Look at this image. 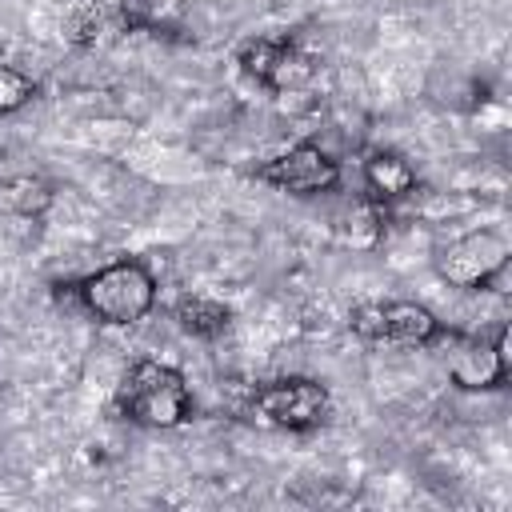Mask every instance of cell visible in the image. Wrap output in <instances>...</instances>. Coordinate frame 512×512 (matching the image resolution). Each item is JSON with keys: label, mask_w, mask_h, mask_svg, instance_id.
Listing matches in <instances>:
<instances>
[{"label": "cell", "mask_w": 512, "mask_h": 512, "mask_svg": "<svg viewBox=\"0 0 512 512\" xmlns=\"http://www.w3.org/2000/svg\"><path fill=\"white\" fill-rule=\"evenodd\" d=\"M448 380L460 392H500L512 380V352H508V324L484 336H460L448 328Z\"/></svg>", "instance_id": "7"}, {"label": "cell", "mask_w": 512, "mask_h": 512, "mask_svg": "<svg viewBox=\"0 0 512 512\" xmlns=\"http://www.w3.org/2000/svg\"><path fill=\"white\" fill-rule=\"evenodd\" d=\"M52 184L44 176H12L0 184V200L16 212V216H40L52 204Z\"/></svg>", "instance_id": "12"}, {"label": "cell", "mask_w": 512, "mask_h": 512, "mask_svg": "<svg viewBox=\"0 0 512 512\" xmlns=\"http://www.w3.org/2000/svg\"><path fill=\"white\" fill-rule=\"evenodd\" d=\"M172 320H176L180 332H188V336H196V340H216V336L228 332L232 308H228L224 300H216V296L188 292V296H180V300L172 304Z\"/></svg>", "instance_id": "10"}, {"label": "cell", "mask_w": 512, "mask_h": 512, "mask_svg": "<svg viewBox=\"0 0 512 512\" xmlns=\"http://www.w3.org/2000/svg\"><path fill=\"white\" fill-rule=\"evenodd\" d=\"M156 276L140 256L108 260L72 284L76 304L104 328H132L156 308Z\"/></svg>", "instance_id": "2"}, {"label": "cell", "mask_w": 512, "mask_h": 512, "mask_svg": "<svg viewBox=\"0 0 512 512\" xmlns=\"http://www.w3.org/2000/svg\"><path fill=\"white\" fill-rule=\"evenodd\" d=\"M36 80L28 76V72H20L16 64H4L0 60V116H12V112H20L24 104H32L36 100Z\"/></svg>", "instance_id": "13"}, {"label": "cell", "mask_w": 512, "mask_h": 512, "mask_svg": "<svg viewBox=\"0 0 512 512\" xmlns=\"http://www.w3.org/2000/svg\"><path fill=\"white\" fill-rule=\"evenodd\" d=\"M348 328L368 344L428 348L448 336L444 320L416 300H364L348 312Z\"/></svg>", "instance_id": "4"}, {"label": "cell", "mask_w": 512, "mask_h": 512, "mask_svg": "<svg viewBox=\"0 0 512 512\" xmlns=\"http://www.w3.org/2000/svg\"><path fill=\"white\" fill-rule=\"evenodd\" d=\"M252 176L276 192H288V196H324V192H336L344 184L340 160L312 140H300V144L260 160L252 168Z\"/></svg>", "instance_id": "6"}, {"label": "cell", "mask_w": 512, "mask_h": 512, "mask_svg": "<svg viewBox=\"0 0 512 512\" xmlns=\"http://www.w3.org/2000/svg\"><path fill=\"white\" fill-rule=\"evenodd\" d=\"M236 64L244 76H252L268 92H296L312 80L316 60L284 36H252L236 48Z\"/></svg>", "instance_id": "8"}, {"label": "cell", "mask_w": 512, "mask_h": 512, "mask_svg": "<svg viewBox=\"0 0 512 512\" xmlns=\"http://www.w3.org/2000/svg\"><path fill=\"white\" fill-rule=\"evenodd\" d=\"M116 412L136 428L168 432V428H180L192 420L196 400L176 364L144 356V360L128 364V372L116 384Z\"/></svg>", "instance_id": "1"}, {"label": "cell", "mask_w": 512, "mask_h": 512, "mask_svg": "<svg viewBox=\"0 0 512 512\" xmlns=\"http://www.w3.org/2000/svg\"><path fill=\"white\" fill-rule=\"evenodd\" d=\"M508 260H512L508 236L496 228H476V232L448 240L436 252V276L460 292H480L496 284V276L508 272Z\"/></svg>", "instance_id": "5"}, {"label": "cell", "mask_w": 512, "mask_h": 512, "mask_svg": "<svg viewBox=\"0 0 512 512\" xmlns=\"http://www.w3.org/2000/svg\"><path fill=\"white\" fill-rule=\"evenodd\" d=\"M248 412L280 432H316L332 416V392L312 376H280L248 392Z\"/></svg>", "instance_id": "3"}, {"label": "cell", "mask_w": 512, "mask_h": 512, "mask_svg": "<svg viewBox=\"0 0 512 512\" xmlns=\"http://www.w3.org/2000/svg\"><path fill=\"white\" fill-rule=\"evenodd\" d=\"M200 0H124L116 20L124 32H172L184 24V16L196 8Z\"/></svg>", "instance_id": "11"}, {"label": "cell", "mask_w": 512, "mask_h": 512, "mask_svg": "<svg viewBox=\"0 0 512 512\" xmlns=\"http://www.w3.org/2000/svg\"><path fill=\"white\" fill-rule=\"evenodd\" d=\"M360 184H364V196L392 208L400 200H408L416 188H420V176L412 168V160L396 148H368L364 160H360Z\"/></svg>", "instance_id": "9"}]
</instances>
